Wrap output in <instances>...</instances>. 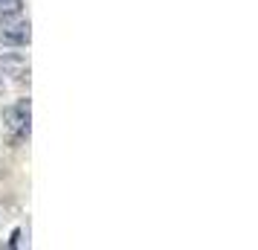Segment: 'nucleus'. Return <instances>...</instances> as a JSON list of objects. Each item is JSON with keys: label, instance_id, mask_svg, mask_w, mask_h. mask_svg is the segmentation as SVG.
<instances>
[{"label": "nucleus", "instance_id": "obj_1", "mask_svg": "<svg viewBox=\"0 0 258 250\" xmlns=\"http://www.w3.org/2000/svg\"><path fill=\"white\" fill-rule=\"evenodd\" d=\"M0 41L9 44V47H26L29 44V21L24 18V12H15V15H0Z\"/></svg>", "mask_w": 258, "mask_h": 250}, {"label": "nucleus", "instance_id": "obj_2", "mask_svg": "<svg viewBox=\"0 0 258 250\" xmlns=\"http://www.w3.org/2000/svg\"><path fill=\"white\" fill-rule=\"evenodd\" d=\"M3 122L9 131L18 134V140L29 137V122H32V111H29V99H18L15 105H6L3 108Z\"/></svg>", "mask_w": 258, "mask_h": 250}, {"label": "nucleus", "instance_id": "obj_3", "mask_svg": "<svg viewBox=\"0 0 258 250\" xmlns=\"http://www.w3.org/2000/svg\"><path fill=\"white\" fill-rule=\"evenodd\" d=\"M0 70H3V76H12L15 82H29V61H26V56H21V53H9V56H3V64H0Z\"/></svg>", "mask_w": 258, "mask_h": 250}, {"label": "nucleus", "instance_id": "obj_4", "mask_svg": "<svg viewBox=\"0 0 258 250\" xmlns=\"http://www.w3.org/2000/svg\"><path fill=\"white\" fill-rule=\"evenodd\" d=\"M24 12V0H0V15Z\"/></svg>", "mask_w": 258, "mask_h": 250}, {"label": "nucleus", "instance_id": "obj_5", "mask_svg": "<svg viewBox=\"0 0 258 250\" xmlns=\"http://www.w3.org/2000/svg\"><path fill=\"white\" fill-rule=\"evenodd\" d=\"M18 244H21V230H15L12 238H9V247H18Z\"/></svg>", "mask_w": 258, "mask_h": 250}, {"label": "nucleus", "instance_id": "obj_6", "mask_svg": "<svg viewBox=\"0 0 258 250\" xmlns=\"http://www.w3.org/2000/svg\"><path fill=\"white\" fill-rule=\"evenodd\" d=\"M0 96H3V70H0Z\"/></svg>", "mask_w": 258, "mask_h": 250}]
</instances>
